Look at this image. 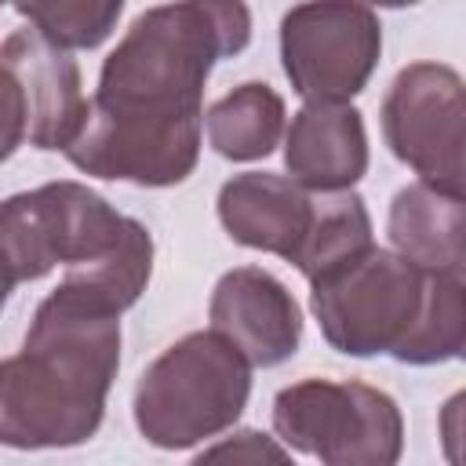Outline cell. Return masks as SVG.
Here are the masks:
<instances>
[{"label": "cell", "mask_w": 466, "mask_h": 466, "mask_svg": "<svg viewBox=\"0 0 466 466\" xmlns=\"http://www.w3.org/2000/svg\"><path fill=\"white\" fill-rule=\"evenodd\" d=\"M368 248H371V215H368L364 200L353 189L320 193L317 222H313V233H309L302 255L295 258V269L306 280H317Z\"/></svg>", "instance_id": "obj_16"}, {"label": "cell", "mask_w": 466, "mask_h": 466, "mask_svg": "<svg viewBox=\"0 0 466 466\" xmlns=\"http://www.w3.org/2000/svg\"><path fill=\"white\" fill-rule=\"evenodd\" d=\"M277 437L328 466H393L404 448V419L390 393L368 382L302 379L273 397Z\"/></svg>", "instance_id": "obj_6"}, {"label": "cell", "mask_w": 466, "mask_h": 466, "mask_svg": "<svg viewBox=\"0 0 466 466\" xmlns=\"http://www.w3.org/2000/svg\"><path fill=\"white\" fill-rule=\"evenodd\" d=\"M426 273L390 248H368L331 273L309 280V309L331 350L346 357L390 353L411 331Z\"/></svg>", "instance_id": "obj_5"}, {"label": "cell", "mask_w": 466, "mask_h": 466, "mask_svg": "<svg viewBox=\"0 0 466 466\" xmlns=\"http://www.w3.org/2000/svg\"><path fill=\"white\" fill-rule=\"evenodd\" d=\"M441 430V451L451 466H466V390L451 393L437 419Z\"/></svg>", "instance_id": "obj_19"}, {"label": "cell", "mask_w": 466, "mask_h": 466, "mask_svg": "<svg viewBox=\"0 0 466 466\" xmlns=\"http://www.w3.org/2000/svg\"><path fill=\"white\" fill-rule=\"evenodd\" d=\"M320 193L306 189L295 178L273 171H244L222 182L218 189V222L222 229L255 251L280 255L295 262L313 233Z\"/></svg>", "instance_id": "obj_11"}, {"label": "cell", "mask_w": 466, "mask_h": 466, "mask_svg": "<svg viewBox=\"0 0 466 466\" xmlns=\"http://www.w3.org/2000/svg\"><path fill=\"white\" fill-rule=\"evenodd\" d=\"M18 15L29 18L47 40L69 51L98 47L113 29L127 0H7Z\"/></svg>", "instance_id": "obj_17"}, {"label": "cell", "mask_w": 466, "mask_h": 466, "mask_svg": "<svg viewBox=\"0 0 466 466\" xmlns=\"http://www.w3.org/2000/svg\"><path fill=\"white\" fill-rule=\"evenodd\" d=\"M251 397V360L215 328L171 342L135 386V426L146 444L178 451L226 433Z\"/></svg>", "instance_id": "obj_3"}, {"label": "cell", "mask_w": 466, "mask_h": 466, "mask_svg": "<svg viewBox=\"0 0 466 466\" xmlns=\"http://www.w3.org/2000/svg\"><path fill=\"white\" fill-rule=\"evenodd\" d=\"M4 160L22 146L69 149L87 127L91 102L80 91V66L69 47L47 40L36 25L7 33L0 47Z\"/></svg>", "instance_id": "obj_8"}, {"label": "cell", "mask_w": 466, "mask_h": 466, "mask_svg": "<svg viewBox=\"0 0 466 466\" xmlns=\"http://www.w3.org/2000/svg\"><path fill=\"white\" fill-rule=\"evenodd\" d=\"M364 4H371V7H411L419 0H364Z\"/></svg>", "instance_id": "obj_20"}, {"label": "cell", "mask_w": 466, "mask_h": 466, "mask_svg": "<svg viewBox=\"0 0 466 466\" xmlns=\"http://www.w3.org/2000/svg\"><path fill=\"white\" fill-rule=\"evenodd\" d=\"M208 320L226 335L251 368H277L302 342V309L295 295L262 266H237L218 277Z\"/></svg>", "instance_id": "obj_10"}, {"label": "cell", "mask_w": 466, "mask_h": 466, "mask_svg": "<svg viewBox=\"0 0 466 466\" xmlns=\"http://www.w3.org/2000/svg\"><path fill=\"white\" fill-rule=\"evenodd\" d=\"M284 167L313 193L353 189L368 171V131L350 102H306L284 131Z\"/></svg>", "instance_id": "obj_12"}, {"label": "cell", "mask_w": 466, "mask_h": 466, "mask_svg": "<svg viewBox=\"0 0 466 466\" xmlns=\"http://www.w3.org/2000/svg\"><path fill=\"white\" fill-rule=\"evenodd\" d=\"M382 138L419 182L466 200V80L451 66L411 62L393 76Z\"/></svg>", "instance_id": "obj_7"}, {"label": "cell", "mask_w": 466, "mask_h": 466, "mask_svg": "<svg viewBox=\"0 0 466 466\" xmlns=\"http://www.w3.org/2000/svg\"><path fill=\"white\" fill-rule=\"evenodd\" d=\"M400 364L466 360V266L430 269L419 317L393 350Z\"/></svg>", "instance_id": "obj_15"}, {"label": "cell", "mask_w": 466, "mask_h": 466, "mask_svg": "<svg viewBox=\"0 0 466 466\" xmlns=\"http://www.w3.org/2000/svg\"><path fill=\"white\" fill-rule=\"evenodd\" d=\"M120 368V309L73 280L36 306L22 350L0 364V441L73 448L98 433Z\"/></svg>", "instance_id": "obj_2"}, {"label": "cell", "mask_w": 466, "mask_h": 466, "mask_svg": "<svg viewBox=\"0 0 466 466\" xmlns=\"http://www.w3.org/2000/svg\"><path fill=\"white\" fill-rule=\"evenodd\" d=\"M138 218L120 215L84 182H44L15 193L0 208V244L7 291L47 277L55 266H87L113 255Z\"/></svg>", "instance_id": "obj_4"}, {"label": "cell", "mask_w": 466, "mask_h": 466, "mask_svg": "<svg viewBox=\"0 0 466 466\" xmlns=\"http://www.w3.org/2000/svg\"><path fill=\"white\" fill-rule=\"evenodd\" d=\"M382 55V25L364 0H302L280 18V62L306 102H350Z\"/></svg>", "instance_id": "obj_9"}, {"label": "cell", "mask_w": 466, "mask_h": 466, "mask_svg": "<svg viewBox=\"0 0 466 466\" xmlns=\"http://www.w3.org/2000/svg\"><path fill=\"white\" fill-rule=\"evenodd\" d=\"M284 98L258 80H248L208 106L204 131L226 160H262L284 135Z\"/></svg>", "instance_id": "obj_14"}, {"label": "cell", "mask_w": 466, "mask_h": 466, "mask_svg": "<svg viewBox=\"0 0 466 466\" xmlns=\"http://www.w3.org/2000/svg\"><path fill=\"white\" fill-rule=\"evenodd\" d=\"M386 233L393 251L422 269L466 266V200L441 193L426 182H411L393 193Z\"/></svg>", "instance_id": "obj_13"}, {"label": "cell", "mask_w": 466, "mask_h": 466, "mask_svg": "<svg viewBox=\"0 0 466 466\" xmlns=\"http://www.w3.org/2000/svg\"><path fill=\"white\" fill-rule=\"evenodd\" d=\"M251 44L244 0H171L142 11L109 51L91 116L66 160L95 178L178 186L200 160L204 84Z\"/></svg>", "instance_id": "obj_1"}, {"label": "cell", "mask_w": 466, "mask_h": 466, "mask_svg": "<svg viewBox=\"0 0 466 466\" xmlns=\"http://www.w3.org/2000/svg\"><path fill=\"white\" fill-rule=\"evenodd\" d=\"M291 448L280 437H266L258 430H237L218 444L197 451V462H288Z\"/></svg>", "instance_id": "obj_18"}]
</instances>
